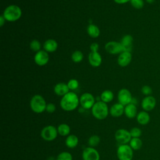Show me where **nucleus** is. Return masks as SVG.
Segmentation results:
<instances>
[{"label": "nucleus", "instance_id": "obj_1", "mask_svg": "<svg viewBox=\"0 0 160 160\" xmlns=\"http://www.w3.org/2000/svg\"><path fill=\"white\" fill-rule=\"evenodd\" d=\"M79 104V98L73 91H69L63 96L60 101V106L65 111H72Z\"/></svg>", "mask_w": 160, "mask_h": 160}, {"label": "nucleus", "instance_id": "obj_2", "mask_svg": "<svg viewBox=\"0 0 160 160\" xmlns=\"http://www.w3.org/2000/svg\"><path fill=\"white\" fill-rule=\"evenodd\" d=\"M2 16L6 21L15 22L21 18L22 10L19 6L15 4H11L5 8Z\"/></svg>", "mask_w": 160, "mask_h": 160}, {"label": "nucleus", "instance_id": "obj_3", "mask_svg": "<svg viewBox=\"0 0 160 160\" xmlns=\"http://www.w3.org/2000/svg\"><path fill=\"white\" fill-rule=\"evenodd\" d=\"M109 109L107 103L99 101H96L91 108L92 116L97 119L102 120L107 118L109 114Z\"/></svg>", "mask_w": 160, "mask_h": 160}, {"label": "nucleus", "instance_id": "obj_4", "mask_svg": "<svg viewBox=\"0 0 160 160\" xmlns=\"http://www.w3.org/2000/svg\"><path fill=\"white\" fill-rule=\"evenodd\" d=\"M46 105L44 98L39 94L33 96L30 100V108L36 113H42L46 111Z\"/></svg>", "mask_w": 160, "mask_h": 160}, {"label": "nucleus", "instance_id": "obj_5", "mask_svg": "<svg viewBox=\"0 0 160 160\" xmlns=\"http://www.w3.org/2000/svg\"><path fill=\"white\" fill-rule=\"evenodd\" d=\"M117 156L119 160H132L133 149L129 145L121 144L117 149Z\"/></svg>", "mask_w": 160, "mask_h": 160}, {"label": "nucleus", "instance_id": "obj_6", "mask_svg": "<svg viewBox=\"0 0 160 160\" xmlns=\"http://www.w3.org/2000/svg\"><path fill=\"white\" fill-rule=\"evenodd\" d=\"M58 129L52 125H48L44 127L41 131V138L46 141H52L58 136Z\"/></svg>", "mask_w": 160, "mask_h": 160}, {"label": "nucleus", "instance_id": "obj_7", "mask_svg": "<svg viewBox=\"0 0 160 160\" xmlns=\"http://www.w3.org/2000/svg\"><path fill=\"white\" fill-rule=\"evenodd\" d=\"M104 48L108 53L113 55L119 54L122 52L124 51V48L121 42L115 41H111L106 42L104 46Z\"/></svg>", "mask_w": 160, "mask_h": 160}, {"label": "nucleus", "instance_id": "obj_8", "mask_svg": "<svg viewBox=\"0 0 160 160\" xmlns=\"http://www.w3.org/2000/svg\"><path fill=\"white\" fill-rule=\"evenodd\" d=\"M96 99L93 95L89 92L83 93L79 98V104L84 109H91L95 104Z\"/></svg>", "mask_w": 160, "mask_h": 160}, {"label": "nucleus", "instance_id": "obj_9", "mask_svg": "<svg viewBox=\"0 0 160 160\" xmlns=\"http://www.w3.org/2000/svg\"><path fill=\"white\" fill-rule=\"evenodd\" d=\"M114 136L116 141L121 144H127L132 138L130 132L125 129H118L115 132Z\"/></svg>", "mask_w": 160, "mask_h": 160}, {"label": "nucleus", "instance_id": "obj_10", "mask_svg": "<svg viewBox=\"0 0 160 160\" xmlns=\"http://www.w3.org/2000/svg\"><path fill=\"white\" fill-rule=\"evenodd\" d=\"M132 99V94L131 92L126 88L121 89L118 93V102L122 104L123 106H126L131 102Z\"/></svg>", "mask_w": 160, "mask_h": 160}, {"label": "nucleus", "instance_id": "obj_11", "mask_svg": "<svg viewBox=\"0 0 160 160\" xmlns=\"http://www.w3.org/2000/svg\"><path fill=\"white\" fill-rule=\"evenodd\" d=\"M49 60V56L48 52L44 50H40L36 52L34 56V62L39 66H43L48 64Z\"/></svg>", "mask_w": 160, "mask_h": 160}, {"label": "nucleus", "instance_id": "obj_12", "mask_svg": "<svg viewBox=\"0 0 160 160\" xmlns=\"http://www.w3.org/2000/svg\"><path fill=\"white\" fill-rule=\"evenodd\" d=\"M83 160H99L100 156L98 151L92 147L86 148L82 153Z\"/></svg>", "mask_w": 160, "mask_h": 160}, {"label": "nucleus", "instance_id": "obj_13", "mask_svg": "<svg viewBox=\"0 0 160 160\" xmlns=\"http://www.w3.org/2000/svg\"><path fill=\"white\" fill-rule=\"evenodd\" d=\"M156 99L152 96H148L144 98L141 101V107L145 111H152L156 106Z\"/></svg>", "mask_w": 160, "mask_h": 160}, {"label": "nucleus", "instance_id": "obj_14", "mask_svg": "<svg viewBox=\"0 0 160 160\" xmlns=\"http://www.w3.org/2000/svg\"><path fill=\"white\" fill-rule=\"evenodd\" d=\"M88 62L94 68L99 67L102 63L101 55L98 51H90L88 54Z\"/></svg>", "mask_w": 160, "mask_h": 160}, {"label": "nucleus", "instance_id": "obj_15", "mask_svg": "<svg viewBox=\"0 0 160 160\" xmlns=\"http://www.w3.org/2000/svg\"><path fill=\"white\" fill-rule=\"evenodd\" d=\"M132 60V54L131 52L123 51L120 53L118 57L117 62L121 67H126L128 66Z\"/></svg>", "mask_w": 160, "mask_h": 160}, {"label": "nucleus", "instance_id": "obj_16", "mask_svg": "<svg viewBox=\"0 0 160 160\" xmlns=\"http://www.w3.org/2000/svg\"><path fill=\"white\" fill-rule=\"evenodd\" d=\"M109 113L112 117H120L123 114V113H124V106L120 104L119 102L115 103L110 108Z\"/></svg>", "mask_w": 160, "mask_h": 160}, {"label": "nucleus", "instance_id": "obj_17", "mask_svg": "<svg viewBox=\"0 0 160 160\" xmlns=\"http://www.w3.org/2000/svg\"><path fill=\"white\" fill-rule=\"evenodd\" d=\"M54 93L59 96H63L69 92V89L67 84L64 82H58L54 87Z\"/></svg>", "mask_w": 160, "mask_h": 160}, {"label": "nucleus", "instance_id": "obj_18", "mask_svg": "<svg viewBox=\"0 0 160 160\" xmlns=\"http://www.w3.org/2000/svg\"><path fill=\"white\" fill-rule=\"evenodd\" d=\"M132 42L133 38L130 34H126L122 38L121 43L124 48V51H131L132 48Z\"/></svg>", "mask_w": 160, "mask_h": 160}, {"label": "nucleus", "instance_id": "obj_19", "mask_svg": "<svg viewBox=\"0 0 160 160\" xmlns=\"http://www.w3.org/2000/svg\"><path fill=\"white\" fill-rule=\"evenodd\" d=\"M58 42L56 40L53 39H47L43 43V49L46 52H53L56 51L58 49Z\"/></svg>", "mask_w": 160, "mask_h": 160}, {"label": "nucleus", "instance_id": "obj_20", "mask_svg": "<svg viewBox=\"0 0 160 160\" xmlns=\"http://www.w3.org/2000/svg\"><path fill=\"white\" fill-rule=\"evenodd\" d=\"M136 105L130 103L124 106V114L129 119H132L136 117L137 113Z\"/></svg>", "mask_w": 160, "mask_h": 160}, {"label": "nucleus", "instance_id": "obj_21", "mask_svg": "<svg viewBox=\"0 0 160 160\" xmlns=\"http://www.w3.org/2000/svg\"><path fill=\"white\" fill-rule=\"evenodd\" d=\"M138 122L141 125H146L150 121V116L147 111H142L138 113L136 116Z\"/></svg>", "mask_w": 160, "mask_h": 160}, {"label": "nucleus", "instance_id": "obj_22", "mask_svg": "<svg viewBox=\"0 0 160 160\" xmlns=\"http://www.w3.org/2000/svg\"><path fill=\"white\" fill-rule=\"evenodd\" d=\"M79 142L78 138L74 134L68 135L66 139L65 144L69 148H74L77 146Z\"/></svg>", "mask_w": 160, "mask_h": 160}, {"label": "nucleus", "instance_id": "obj_23", "mask_svg": "<svg viewBox=\"0 0 160 160\" xmlns=\"http://www.w3.org/2000/svg\"><path fill=\"white\" fill-rule=\"evenodd\" d=\"M87 32L90 37L97 38L100 35V29L96 25L90 24L87 28Z\"/></svg>", "mask_w": 160, "mask_h": 160}, {"label": "nucleus", "instance_id": "obj_24", "mask_svg": "<svg viewBox=\"0 0 160 160\" xmlns=\"http://www.w3.org/2000/svg\"><path fill=\"white\" fill-rule=\"evenodd\" d=\"M100 99L101 101L106 103L110 102L114 99V94L110 90H104L101 92L100 95Z\"/></svg>", "mask_w": 160, "mask_h": 160}, {"label": "nucleus", "instance_id": "obj_25", "mask_svg": "<svg viewBox=\"0 0 160 160\" xmlns=\"http://www.w3.org/2000/svg\"><path fill=\"white\" fill-rule=\"evenodd\" d=\"M58 134L61 136H66L69 135L70 133V127L69 125L65 123H62L59 124L57 128Z\"/></svg>", "mask_w": 160, "mask_h": 160}, {"label": "nucleus", "instance_id": "obj_26", "mask_svg": "<svg viewBox=\"0 0 160 160\" xmlns=\"http://www.w3.org/2000/svg\"><path fill=\"white\" fill-rule=\"evenodd\" d=\"M129 146L133 150L137 151L141 148L142 142L139 138H132L129 142Z\"/></svg>", "mask_w": 160, "mask_h": 160}, {"label": "nucleus", "instance_id": "obj_27", "mask_svg": "<svg viewBox=\"0 0 160 160\" xmlns=\"http://www.w3.org/2000/svg\"><path fill=\"white\" fill-rule=\"evenodd\" d=\"M83 58L84 56L82 52L79 50L74 51L71 55V59L75 63H79L81 62L83 59Z\"/></svg>", "mask_w": 160, "mask_h": 160}, {"label": "nucleus", "instance_id": "obj_28", "mask_svg": "<svg viewBox=\"0 0 160 160\" xmlns=\"http://www.w3.org/2000/svg\"><path fill=\"white\" fill-rule=\"evenodd\" d=\"M101 139L99 136L98 135H92L88 139V144L89 147H96L97 146L100 142Z\"/></svg>", "mask_w": 160, "mask_h": 160}, {"label": "nucleus", "instance_id": "obj_29", "mask_svg": "<svg viewBox=\"0 0 160 160\" xmlns=\"http://www.w3.org/2000/svg\"><path fill=\"white\" fill-rule=\"evenodd\" d=\"M41 45L40 42L37 39H33L32 41H31L29 44L30 49L36 52L41 50Z\"/></svg>", "mask_w": 160, "mask_h": 160}, {"label": "nucleus", "instance_id": "obj_30", "mask_svg": "<svg viewBox=\"0 0 160 160\" xmlns=\"http://www.w3.org/2000/svg\"><path fill=\"white\" fill-rule=\"evenodd\" d=\"M56 160H72V156L70 152L63 151L58 155Z\"/></svg>", "mask_w": 160, "mask_h": 160}, {"label": "nucleus", "instance_id": "obj_31", "mask_svg": "<svg viewBox=\"0 0 160 160\" xmlns=\"http://www.w3.org/2000/svg\"><path fill=\"white\" fill-rule=\"evenodd\" d=\"M67 84L69 90H72V91L78 89L79 85V81L76 79H71L69 80Z\"/></svg>", "mask_w": 160, "mask_h": 160}, {"label": "nucleus", "instance_id": "obj_32", "mask_svg": "<svg viewBox=\"0 0 160 160\" xmlns=\"http://www.w3.org/2000/svg\"><path fill=\"white\" fill-rule=\"evenodd\" d=\"M130 3L134 8L137 9H142L144 4L143 0H131Z\"/></svg>", "mask_w": 160, "mask_h": 160}, {"label": "nucleus", "instance_id": "obj_33", "mask_svg": "<svg viewBox=\"0 0 160 160\" xmlns=\"http://www.w3.org/2000/svg\"><path fill=\"white\" fill-rule=\"evenodd\" d=\"M129 132L132 138H139L142 134L141 129L136 127L132 128Z\"/></svg>", "mask_w": 160, "mask_h": 160}, {"label": "nucleus", "instance_id": "obj_34", "mask_svg": "<svg viewBox=\"0 0 160 160\" xmlns=\"http://www.w3.org/2000/svg\"><path fill=\"white\" fill-rule=\"evenodd\" d=\"M152 92V88L149 86H148V85H145V86H143L141 88V92L148 96H150Z\"/></svg>", "mask_w": 160, "mask_h": 160}, {"label": "nucleus", "instance_id": "obj_35", "mask_svg": "<svg viewBox=\"0 0 160 160\" xmlns=\"http://www.w3.org/2000/svg\"><path fill=\"white\" fill-rule=\"evenodd\" d=\"M56 110V106L54 104L50 102L47 104L46 108V111L49 112V113H52L55 111Z\"/></svg>", "mask_w": 160, "mask_h": 160}, {"label": "nucleus", "instance_id": "obj_36", "mask_svg": "<svg viewBox=\"0 0 160 160\" xmlns=\"http://www.w3.org/2000/svg\"><path fill=\"white\" fill-rule=\"evenodd\" d=\"M99 46L97 42H93L90 45V51H98Z\"/></svg>", "mask_w": 160, "mask_h": 160}, {"label": "nucleus", "instance_id": "obj_37", "mask_svg": "<svg viewBox=\"0 0 160 160\" xmlns=\"http://www.w3.org/2000/svg\"><path fill=\"white\" fill-rule=\"evenodd\" d=\"M113 1L118 4H124L128 2H130L131 0H113Z\"/></svg>", "mask_w": 160, "mask_h": 160}, {"label": "nucleus", "instance_id": "obj_38", "mask_svg": "<svg viewBox=\"0 0 160 160\" xmlns=\"http://www.w3.org/2000/svg\"><path fill=\"white\" fill-rule=\"evenodd\" d=\"M5 21H6V19H4V18L3 17L2 15H1L0 16V26L1 27H2L3 25L5 24Z\"/></svg>", "mask_w": 160, "mask_h": 160}, {"label": "nucleus", "instance_id": "obj_39", "mask_svg": "<svg viewBox=\"0 0 160 160\" xmlns=\"http://www.w3.org/2000/svg\"><path fill=\"white\" fill-rule=\"evenodd\" d=\"M131 103H132V104H133L136 105V104L138 103V101H137V99H136V98H132V101H131Z\"/></svg>", "mask_w": 160, "mask_h": 160}, {"label": "nucleus", "instance_id": "obj_40", "mask_svg": "<svg viewBox=\"0 0 160 160\" xmlns=\"http://www.w3.org/2000/svg\"><path fill=\"white\" fill-rule=\"evenodd\" d=\"M154 1H155V0H146V1L148 3H149V4H152V3H153V2H154Z\"/></svg>", "mask_w": 160, "mask_h": 160}]
</instances>
